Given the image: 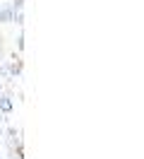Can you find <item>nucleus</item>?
<instances>
[{
	"instance_id": "obj_1",
	"label": "nucleus",
	"mask_w": 144,
	"mask_h": 159,
	"mask_svg": "<svg viewBox=\"0 0 144 159\" xmlns=\"http://www.w3.org/2000/svg\"><path fill=\"white\" fill-rule=\"evenodd\" d=\"M12 109H15L12 94H10V92H5V94L0 97V113H2V116H10V113H12Z\"/></svg>"
},
{
	"instance_id": "obj_2",
	"label": "nucleus",
	"mask_w": 144,
	"mask_h": 159,
	"mask_svg": "<svg viewBox=\"0 0 144 159\" xmlns=\"http://www.w3.org/2000/svg\"><path fill=\"white\" fill-rule=\"evenodd\" d=\"M22 68H24V63H22V58H15V63H7L10 77H17V75H22Z\"/></svg>"
},
{
	"instance_id": "obj_3",
	"label": "nucleus",
	"mask_w": 144,
	"mask_h": 159,
	"mask_svg": "<svg viewBox=\"0 0 144 159\" xmlns=\"http://www.w3.org/2000/svg\"><path fill=\"white\" fill-rule=\"evenodd\" d=\"M12 15H15V12H12V7H10V5H5V7H0V22H5V24H10V22H12Z\"/></svg>"
},
{
	"instance_id": "obj_4",
	"label": "nucleus",
	"mask_w": 144,
	"mask_h": 159,
	"mask_svg": "<svg viewBox=\"0 0 144 159\" xmlns=\"http://www.w3.org/2000/svg\"><path fill=\"white\" fill-rule=\"evenodd\" d=\"M10 7H12V12H22L24 10V0H12Z\"/></svg>"
},
{
	"instance_id": "obj_5",
	"label": "nucleus",
	"mask_w": 144,
	"mask_h": 159,
	"mask_svg": "<svg viewBox=\"0 0 144 159\" xmlns=\"http://www.w3.org/2000/svg\"><path fill=\"white\" fill-rule=\"evenodd\" d=\"M12 22H15L17 27H24V12H15V15H12Z\"/></svg>"
},
{
	"instance_id": "obj_6",
	"label": "nucleus",
	"mask_w": 144,
	"mask_h": 159,
	"mask_svg": "<svg viewBox=\"0 0 144 159\" xmlns=\"http://www.w3.org/2000/svg\"><path fill=\"white\" fill-rule=\"evenodd\" d=\"M0 77H10V70H7V63L0 65Z\"/></svg>"
},
{
	"instance_id": "obj_7",
	"label": "nucleus",
	"mask_w": 144,
	"mask_h": 159,
	"mask_svg": "<svg viewBox=\"0 0 144 159\" xmlns=\"http://www.w3.org/2000/svg\"><path fill=\"white\" fill-rule=\"evenodd\" d=\"M17 48L24 51V34H19V36H17Z\"/></svg>"
},
{
	"instance_id": "obj_8",
	"label": "nucleus",
	"mask_w": 144,
	"mask_h": 159,
	"mask_svg": "<svg viewBox=\"0 0 144 159\" xmlns=\"http://www.w3.org/2000/svg\"><path fill=\"white\" fill-rule=\"evenodd\" d=\"M5 56V48H2V41H0V58Z\"/></svg>"
},
{
	"instance_id": "obj_9",
	"label": "nucleus",
	"mask_w": 144,
	"mask_h": 159,
	"mask_svg": "<svg viewBox=\"0 0 144 159\" xmlns=\"http://www.w3.org/2000/svg\"><path fill=\"white\" fill-rule=\"evenodd\" d=\"M0 92H2V82H0Z\"/></svg>"
},
{
	"instance_id": "obj_10",
	"label": "nucleus",
	"mask_w": 144,
	"mask_h": 159,
	"mask_svg": "<svg viewBox=\"0 0 144 159\" xmlns=\"http://www.w3.org/2000/svg\"><path fill=\"white\" fill-rule=\"evenodd\" d=\"M0 135H2V128H0Z\"/></svg>"
},
{
	"instance_id": "obj_11",
	"label": "nucleus",
	"mask_w": 144,
	"mask_h": 159,
	"mask_svg": "<svg viewBox=\"0 0 144 159\" xmlns=\"http://www.w3.org/2000/svg\"><path fill=\"white\" fill-rule=\"evenodd\" d=\"M15 159H19V157H15Z\"/></svg>"
}]
</instances>
